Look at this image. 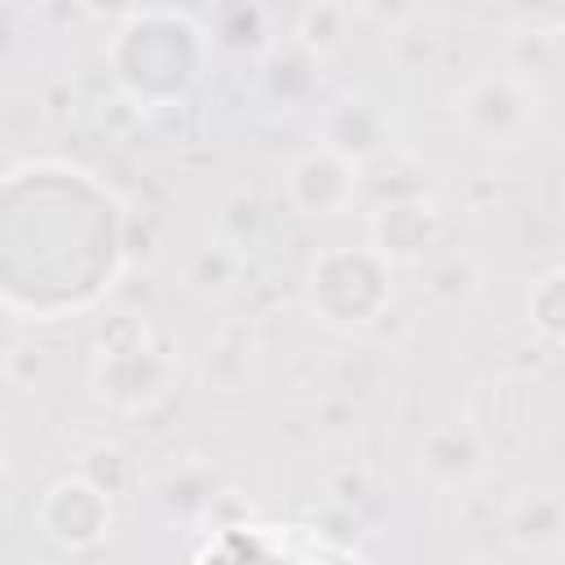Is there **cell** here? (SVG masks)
<instances>
[{"label":"cell","mask_w":565,"mask_h":565,"mask_svg":"<svg viewBox=\"0 0 565 565\" xmlns=\"http://www.w3.org/2000/svg\"><path fill=\"white\" fill-rule=\"evenodd\" d=\"M207 565H362L353 561L349 552H335L327 543H313V539H300V534H252L243 556L234 561H207Z\"/></svg>","instance_id":"obj_1"}]
</instances>
